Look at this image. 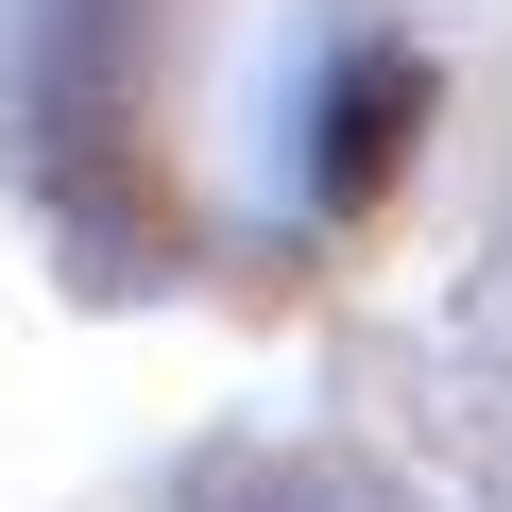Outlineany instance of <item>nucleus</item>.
Listing matches in <instances>:
<instances>
[{
  "instance_id": "obj_1",
  "label": "nucleus",
  "mask_w": 512,
  "mask_h": 512,
  "mask_svg": "<svg viewBox=\"0 0 512 512\" xmlns=\"http://www.w3.org/2000/svg\"><path fill=\"white\" fill-rule=\"evenodd\" d=\"M393 137H410V69H393V52H359V86H342V154H325V205H342Z\"/></svg>"
}]
</instances>
